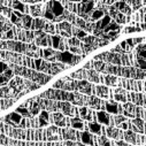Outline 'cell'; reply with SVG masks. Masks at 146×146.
Returning a JSON list of instances; mask_svg holds the SVG:
<instances>
[{
  "instance_id": "57",
  "label": "cell",
  "mask_w": 146,
  "mask_h": 146,
  "mask_svg": "<svg viewBox=\"0 0 146 146\" xmlns=\"http://www.w3.org/2000/svg\"><path fill=\"white\" fill-rule=\"evenodd\" d=\"M0 132H1V133L5 132V125L1 123V121H0Z\"/></svg>"
},
{
  "instance_id": "42",
  "label": "cell",
  "mask_w": 146,
  "mask_h": 146,
  "mask_svg": "<svg viewBox=\"0 0 146 146\" xmlns=\"http://www.w3.org/2000/svg\"><path fill=\"white\" fill-rule=\"evenodd\" d=\"M112 99L117 102H125L127 100V91L125 89L121 86H115L114 90H112Z\"/></svg>"
},
{
  "instance_id": "27",
  "label": "cell",
  "mask_w": 146,
  "mask_h": 146,
  "mask_svg": "<svg viewBox=\"0 0 146 146\" xmlns=\"http://www.w3.org/2000/svg\"><path fill=\"white\" fill-rule=\"evenodd\" d=\"M96 121L105 127H113L114 125V116L106 111H97L96 112Z\"/></svg>"
},
{
  "instance_id": "14",
  "label": "cell",
  "mask_w": 146,
  "mask_h": 146,
  "mask_svg": "<svg viewBox=\"0 0 146 146\" xmlns=\"http://www.w3.org/2000/svg\"><path fill=\"white\" fill-rule=\"evenodd\" d=\"M109 42L106 40V39H101L99 37H96V36H90V35H86L85 37L81 40V50L83 52V55H88L89 53L96 51L97 48L99 47H102V46H106L108 45Z\"/></svg>"
},
{
  "instance_id": "40",
  "label": "cell",
  "mask_w": 146,
  "mask_h": 146,
  "mask_svg": "<svg viewBox=\"0 0 146 146\" xmlns=\"http://www.w3.org/2000/svg\"><path fill=\"white\" fill-rule=\"evenodd\" d=\"M145 120L139 119V117H133L130 120V127L129 129L137 132V133H144L145 131Z\"/></svg>"
},
{
  "instance_id": "32",
  "label": "cell",
  "mask_w": 146,
  "mask_h": 146,
  "mask_svg": "<svg viewBox=\"0 0 146 146\" xmlns=\"http://www.w3.org/2000/svg\"><path fill=\"white\" fill-rule=\"evenodd\" d=\"M93 96H97L101 99H112V89H108L106 85H94Z\"/></svg>"
},
{
  "instance_id": "54",
  "label": "cell",
  "mask_w": 146,
  "mask_h": 146,
  "mask_svg": "<svg viewBox=\"0 0 146 146\" xmlns=\"http://www.w3.org/2000/svg\"><path fill=\"white\" fill-rule=\"evenodd\" d=\"M20 1H22V3H24V4H30V5H33V4H38V3H40L42 0H20Z\"/></svg>"
},
{
  "instance_id": "24",
  "label": "cell",
  "mask_w": 146,
  "mask_h": 146,
  "mask_svg": "<svg viewBox=\"0 0 146 146\" xmlns=\"http://www.w3.org/2000/svg\"><path fill=\"white\" fill-rule=\"evenodd\" d=\"M13 75H14V72L11 69L9 64L3 60H0V86L7 85L11 78L13 77Z\"/></svg>"
},
{
  "instance_id": "46",
  "label": "cell",
  "mask_w": 146,
  "mask_h": 146,
  "mask_svg": "<svg viewBox=\"0 0 146 146\" xmlns=\"http://www.w3.org/2000/svg\"><path fill=\"white\" fill-rule=\"evenodd\" d=\"M125 4H128L130 6V8L133 11H138L139 8L145 6V0H122Z\"/></svg>"
},
{
  "instance_id": "39",
  "label": "cell",
  "mask_w": 146,
  "mask_h": 146,
  "mask_svg": "<svg viewBox=\"0 0 146 146\" xmlns=\"http://www.w3.org/2000/svg\"><path fill=\"white\" fill-rule=\"evenodd\" d=\"M86 130L90 131L93 135H97V136L105 135V125L100 124L97 121H88V123H86Z\"/></svg>"
},
{
  "instance_id": "23",
  "label": "cell",
  "mask_w": 146,
  "mask_h": 146,
  "mask_svg": "<svg viewBox=\"0 0 146 146\" xmlns=\"http://www.w3.org/2000/svg\"><path fill=\"white\" fill-rule=\"evenodd\" d=\"M58 111L67 116H78V108L69 101L56 100Z\"/></svg>"
},
{
  "instance_id": "22",
  "label": "cell",
  "mask_w": 146,
  "mask_h": 146,
  "mask_svg": "<svg viewBox=\"0 0 146 146\" xmlns=\"http://www.w3.org/2000/svg\"><path fill=\"white\" fill-rule=\"evenodd\" d=\"M50 122H51L50 113L45 111V109H42L37 117L33 116L30 119V127L31 128H43V127H47Z\"/></svg>"
},
{
  "instance_id": "3",
  "label": "cell",
  "mask_w": 146,
  "mask_h": 146,
  "mask_svg": "<svg viewBox=\"0 0 146 146\" xmlns=\"http://www.w3.org/2000/svg\"><path fill=\"white\" fill-rule=\"evenodd\" d=\"M71 11L85 22H96L107 14L106 5L100 0H81L77 5L72 6Z\"/></svg>"
},
{
  "instance_id": "38",
  "label": "cell",
  "mask_w": 146,
  "mask_h": 146,
  "mask_svg": "<svg viewBox=\"0 0 146 146\" xmlns=\"http://www.w3.org/2000/svg\"><path fill=\"white\" fill-rule=\"evenodd\" d=\"M50 121L52 123H54L56 127H67V117L64 114H62L61 112H52V114H50Z\"/></svg>"
},
{
  "instance_id": "50",
  "label": "cell",
  "mask_w": 146,
  "mask_h": 146,
  "mask_svg": "<svg viewBox=\"0 0 146 146\" xmlns=\"http://www.w3.org/2000/svg\"><path fill=\"white\" fill-rule=\"evenodd\" d=\"M96 140H97V145H102V146H109L113 144V141L109 140L108 137H106L105 135L96 136Z\"/></svg>"
},
{
  "instance_id": "19",
  "label": "cell",
  "mask_w": 146,
  "mask_h": 146,
  "mask_svg": "<svg viewBox=\"0 0 146 146\" xmlns=\"http://www.w3.org/2000/svg\"><path fill=\"white\" fill-rule=\"evenodd\" d=\"M144 37H140V38H129V39H125L123 40L121 44H119L117 46H115L114 48H112L113 52H119V53H131L133 51V48L140 44V43H144Z\"/></svg>"
},
{
  "instance_id": "8",
  "label": "cell",
  "mask_w": 146,
  "mask_h": 146,
  "mask_svg": "<svg viewBox=\"0 0 146 146\" xmlns=\"http://www.w3.org/2000/svg\"><path fill=\"white\" fill-rule=\"evenodd\" d=\"M106 11L107 14L120 25L129 23L131 21V15L133 13L130 6L122 0H117L112 5H106Z\"/></svg>"
},
{
  "instance_id": "33",
  "label": "cell",
  "mask_w": 146,
  "mask_h": 146,
  "mask_svg": "<svg viewBox=\"0 0 146 146\" xmlns=\"http://www.w3.org/2000/svg\"><path fill=\"white\" fill-rule=\"evenodd\" d=\"M22 106H24V107H27L29 109V112H30V114L32 116H37L39 114V112L42 111V107H40V105H39V102H38V100H37L36 97L30 99V100H28V101H25L24 104H22Z\"/></svg>"
},
{
  "instance_id": "26",
  "label": "cell",
  "mask_w": 146,
  "mask_h": 146,
  "mask_svg": "<svg viewBox=\"0 0 146 146\" xmlns=\"http://www.w3.org/2000/svg\"><path fill=\"white\" fill-rule=\"evenodd\" d=\"M123 139L130 144H137V145L145 144V136L141 133V136L139 137V133H137L130 129H127L123 131Z\"/></svg>"
},
{
  "instance_id": "17",
  "label": "cell",
  "mask_w": 146,
  "mask_h": 146,
  "mask_svg": "<svg viewBox=\"0 0 146 146\" xmlns=\"http://www.w3.org/2000/svg\"><path fill=\"white\" fill-rule=\"evenodd\" d=\"M122 114L127 117L133 119V117H139L145 120V108L141 106H137L132 102H123L122 105Z\"/></svg>"
},
{
  "instance_id": "29",
  "label": "cell",
  "mask_w": 146,
  "mask_h": 146,
  "mask_svg": "<svg viewBox=\"0 0 146 146\" xmlns=\"http://www.w3.org/2000/svg\"><path fill=\"white\" fill-rule=\"evenodd\" d=\"M67 127L75 130H86V122L78 116H69L67 117Z\"/></svg>"
},
{
  "instance_id": "18",
  "label": "cell",
  "mask_w": 146,
  "mask_h": 146,
  "mask_svg": "<svg viewBox=\"0 0 146 146\" xmlns=\"http://www.w3.org/2000/svg\"><path fill=\"white\" fill-rule=\"evenodd\" d=\"M145 50L146 46L144 43L138 44L133 48L132 53V59H133V66L136 68H139L141 70H145L146 68V59H145Z\"/></svg>"
},
{
  "instance_id": "11",
  "label": "cell",
  "mask_w": 146,
  "mask_h": 146,
  "mask_svg": "<svg viewBox=\"0 0 146 146\" xmlns=\"http://www.w3.org/2000/svg\"><path fill=\"white\" fill-rule=\"evenodd\" d=\"M8 88L12 90L14 98H21L23 97L25 93L33 91V90H37L40 88V85L38 83H35L28 78H23L21 76H15L12 77L11 81L8 82Z\"/></svg>"
},
{
  "instance_id": "55",
  "label": "cell",
  "mask_w": 146,
  "mask_h": 146,
  "mask_svg": "<svg viewBox=\"0 0 146 146\" xmlns=\"http://www.w3.org/2000/svg\"><path fill=\"white\" fill-rule=\"evenodd\" d=\"M0 5H3V6H5V5H7V6H12V0H0Z\"/></svg>"
},
{
  "instance_id": "16",
  "label": "cell",
  "mask_w": 146,
  "mask_h": 146,
  "mask_svg": "<svg viewBox=\"0 0 146 146\" xmlns=\"http://www.w3.org/2000/svg\"><path fill=\"white\" fill-rule=\"evenodd\" d=\"M1 121L5 122L6 124L11 125V127H14V128H20V129L30 128V119L22 116L17 112H14V113L6 115Z\"/></svg>"
},
{
  "instance_id": "48",
  "label": "cell",
  "mask_w": 146,
  "mask_h": 146,
  "mask_svg": "<svg viewBox=\"0 0 146 146\" xmlns=\"http://www.w3.org/2000/svg\"><path fill=\"white\" fill-rule=\"evenodd\" d=\"M70 78H74V80H86V69L85 68H82L75 72H71Z\"/></svg>"
},
{
  "instance_id": "51",
  "label": "cell",
  "mask_w": 146,
  "mask_h": 146,
  "mask_svg": "<svg viewBox=\"0 0 146 146\" xmlns=\"http://www.w3.org/2000/svg\"><path fill=\"white\" fill-rule=\"evenodd\" d=\"M140 31H143V30H141L139 23H132L131 25L124 28L123 33H132V32H140Z\"/></svg>"
},
{
  "instance_id": "25",
  "label": "cell",
  "mask_w": 146,
  "mask_h": 146,
  "mask_svg": "<svg viewBox=\"0 0 146 146\" xmlns=\"http://www.w3.org/2000/svg\"><path fill=\"white\" fill-rule=\"evenodd\" d=\"M55 33L60 35L63 38H70L72 37V24L68 21L59 22L55 27Z\"/></svg>"
},
{
  "instance_id": "41",
  "label": "cell",
  "mask_w": 146,
  "mask_h": 146,
  "mask_svg": "<svg viewBox=\"0 0 146 146\" xmlns=\"http://www.w3.org/2000/svg\"><path fill=\"white\" fill-rule=\"evenodd\" d=\"M114 125L122 130H127L130 127V120L127 116H124L123 114H115L114 115Z\"/></svg>"
},
{
  "instance_id": "56",
  "label": "cell",
  "mask_w": 146,
  "mask_h": 146,
  "mask_svg": "<svg viewBox=\"0 0 146 146\" xmlns=\"http://www.w3.org/2000/svg\"><path fill=\"white\" fill-rule=\"evenodd\" d=\"M100 1H101L104 5H112V4H114L115 1H117V0H100Z\"/></svg>"
},
{
  "instance_id": "2",
  "label": "cell",
  "mask_w": 146,
  "mask_h": 146,
  "mask_svg": "<svg viewBox=\"0 0 146 146\" xmlns=\"http://www.w3.org/2000/svg\"><path fill=\"white\" fill-rule=\"evenodd\" d=\"M91 67L104 74H112L125 78H133V80H144L145 78V70H141L139 68H136L133 66H117V64H111L106 63L99 60H92Z\"/></svg>"
},
{
  "instance_id": "6",
  "label": "cell",
  "mask_w": 146,
  "mask_h": 146,
  "mask_svg": "<svg viewBox=\"0 0 146 146\" xmlns=\"http://www.w3.org/2000/svg\"><path fill=\"white\" fill-rule=\"evenodd\" d=\"M93 84L86 80H74L68 77H63L53 84V89H60L66 91H74L78 93H83L86 96L93 94Z\"/></svg>"
},
{
  "instance_id": "1",
  "label": "cell",
  "mask_w": 146,
  "mask_h": 146,
  "mask_svg": "<svg viewBox=\"0 0 146 146\" xmlns=\"http://www.w3.org/2000/svg\"><path fill=\"white\" fill-rule=\"evenodd\" d=\"M74 24L84 30L85 32H90L96 37L101 39H106L108 42L115 40L121 33V25L116 23L108 14L104 15L100 20L96 22H85L81 17H76Z\"/></svg>"
},
{
  "instance_id": "49",
  "label": "cell",
  "mask_w": 146,
  "mask_h": 146,
  "mask_svg": "<svg viewBox=\"0 0 146 146\" xmlns=\"http://www.w3.org/2000/svg\"><path fill=\"white\" fill-rule=\"evenodd\" d=\"M86 35H88V32H85V31H84V30H82L81 28L72 25V37H76L77 39L82 40Z\"/></svg>"
},
{
  "instance_id": "9",
  "label": "cell",
  "mask_w": 146,
  "mask_h": 146,
  "mask_svg": "<svg viewBox=\"0 0 146 146\" xmlns=\"http://www.w3.org/2000/svg\"><path fill=\"white\" fill-rule=\"evenodd\" d=\"M27 66L37 69L38 71L46 72V74H50V75H56L59 72H61L62 70L70 68L69 66H67L64 63L50 62L44 59H31V58H27Z\"/></svg>"
},
{
  "instance_id": "44",
  "label": "cell",
  "mask_w": 146,
  "mask_h": 146,
  "mask_svg": "<svg viewBox=\"0 0 146 146\" xmlns=\"http://www.w3.org/2000/svg\"><path fill=\"white\" fill-rule=\"evenodd\" d=\"M86 81L90 83H102V75L94 69H86Z\"/></svg>"
},
{
  "instance_id": "53",
  "label": "cell",
  "mask_w": 146,
  "mask_h": 146,
  "mask_svg": "<svg viewBox=\"0 0 146 146\" xmlns=\"http://www.w3.org/2000/svg\"><path fill=\"white\" fill-rule=\"evenodd\" d=\"M0 143H1V144H8V143L14 144V143H16V141L9 139L8 137H6V136H4V135H0Z\"/></svg>"
},
{
  "instance_id": "13",
  "label": "cell",
  "mask_w": 146,
  "mask_h": 146,
  "mask_svg": "<svg viewBox=\"0 0 146 146\" xmlns=\"http://www.w3.org/2000/svg\"><path fill=\"white\" fill-rule=\"evenodd\" d=\"M11 69L13 70L14 74H16L17 76H22L24 78H28L35 83H38L39 85H43V84H46L51 78L52 76H47L45 74H42V72H38V71H35L32 69H29L27 67H20L19 64H14V63H11L9 64Z\"/></svg>"
},
{
  "instance_id": "52",
  "label": "cell",
  "mask_w": 146,
  "mask_h": 146,
  "mask_svg": "<svg viewBox=\"0 0 146 146\" xmlns=\"http://www.w3.org/2000/svg\"><path fill=\"white\" fill-rule=\"evenodd\" d=\"M15 112H17V113H20L22 116H24V117H27V119H31V117H33L31 114H30V112H29V109L27 108V107H24V106H20V107H17L16 108V111Z\"/></svg>"
},
{
  "instance_id": "36",
  "label": "cell",
  "mask_w": 146,
  "mask_h": 146,
  "mask_svg": "<svg viewBox=\"0 0 146 146\" xmlns=\"http://www.w3.org/2000/svg\"><path fill=\"white\" fill-rule=\"evenodd\" d=\"M67 44H68V51L77 54V55H83V52L81 50V40L77 39L76 37H70L67 39Z\"/></svg>"
},
{
  "instance_id": "34",
  "label": "cell",
  "mask_w": 146,
  "mask_h": 146,
  "mask_svg": "<svg viewBox=\"0 0 146 146\" xmlns=\"http://www.w3.org/2000/svg\"><path fill=\"white\" fill-rule=\"evenodd\" d=\"M86 106L96 109V111H104V100L101 98H98L97 96H88L86 97Z\"/></svg>"
},
{
  "instance_id": "37",
  "label": "cell",
  "mask_w": 146,
  "mask_h": 146,
  "mask_svg": "<svg viewBox=\"0 0 146 146\" xmlns=\"http://www.w3.org/2000/svg\"><path fill=\"white\" fill-rule=\"evenodd\" d=\"M105 136L108 138H112L115 140L123 139V130L120 128H114L113 127H105Z\"/></svg>"
},
{
  "instance_id": "5",
  "label": "cell",
  "mask_w": 146,
  "mask_h": 146,
  "mask_svg": "<svg viewBox=\"0 0 146 146\" xmlns=\"http://www.w3.org/2000/svg\"><path fill=\"white\" fill-rule=\"evenodd\" d=\"M40 58L50 62H60L71 67V66L78 64L83 60L84 55H77L69 51H58V50L47 47V48L40 50Z\"/></svg>"
},
{
  "instance_id": "43",
  "label": "cell",
  "mask_w": 146,
  "mask_h": 146,
  "mask_svg": "<svg viewBox=\"0 0 146 146\" xmlns=\"http://www.w3.org/2000/svg\"><path fill=\"white\" fill-rule=\"evenodd\" d=\"M59 135L61 136V138L63 139H70V140H75L77 139L76 136V130L72 128H67V127H62V129H59Z\"/></svg>"
},
{
  "instance_id": "45",
  "label": "cell",
  "mask_w": 146,
  "mask_h": 146,
  "mask_svg": "<svg viewBox=\"0 0 146 146\" xmlns=\"http://www.w3.org/2000/svg\"><path fill=\"white\" fill-rule=\"evenodd\" d=\"M102 83L108 86H119V77L112 74H105L102 75Z\"/></svg>"
},
{
  "instance_id": "47",
  "label": "cell",
  "mask_w": 146,
  "mask_h": 146,
  "mask_svg": "<svg viewBox=\"0 0 146 146\" xmlns=\"http://www.w3.org/2000/svg\"><path fill=\"white\" fill-rule=\"evenodd\" d=\"M131 19H133L136 21V23H139V22L144 23V21H145V6L139 8L135 15H131Z\"/></svg>"
},
{
  "instance_id": "4",
  "label": "cell",
  "mask_w": 146,
  "mask_h": 146,
  "mask_svg": "<svg viewBox=\"0 0 146 146\" xmlns=\"http://www.w3.org/2000/svg\"><path fill=\"white\" fill-rule=\"evenodd\" d=\"M42 17L55 23H59L62 21H68L74 23L76 19V16L74 14H71L58 0H48L47 3L43 4Z\"/></svg>"
},
{
  "instance_id": "15",
  "label": "cell",
  "mask_w": 146,
  "mask_h": 146,
  "mask_svg": "<svg viewBox=\"0 0 146 146\" xmlns=\"http://www.w3.org/2000/svg\"><path fill=\"white\" fill-rule=\"evenodd\" d=\"M0 39L3 40L15 39V27L3 14H0Z\"/></svg>"
},
{
  "instance_id": "35",
  "label": "cell",
  "mask_w": 146,
  "mask_h": 146,
  "mask_svg": "<svg viewBox=\"0 0 146 146\" xmlns=\"http://www.w3.org/2000/svg\"><path fill=\"white\" fill-rule=\"evenodd\" d=\"M78 116L84 121H96V112L88 106H81L78 108Z\"/></svg>"
},
{
  "instance_id": "10",
  "label": "cell",
  "mask_w": 146,
  "mask_h": 146,
  "mask_svg": "<svg viewBox=\"0 0 146 146\" xmlns=\"http://www.w3.org/2000/svg\"><path fill=\"white\" fill-rule=\"evenodd\" d=\"M0 48L4 50H9L14 51L17 53H23L29 56H35L38 58L40 56V50L37 47V45L29 44V43H22V42H16V40H3L0 39Z\"/></svg>"
},
{
  "instance_id": "58",
  "label": "cell",
  "mask_w": 146,
  "mask_h": 146,
  "mask_svg": "<svg viewBox=\"0 0 146 146\" xmlns=\"http://www.w3.org/2000/svg\"><path fill=\"white\" fill-rule=\"evenodd\" d=\"M70 1H72V3H80L81 0H70Z\"/></svg>"
},
{
  "instance_id": "7",
  "label": "cell",
  "mask_w": 146,
  "mask_h": 146,
  "mask_svg": "<svg viewBox=\"0 0 146 146\" xmlns=\"http://www.w3.org/2000/svg\"><path fill=\"white\" fill-rule=\"evenodd\" d=\"M39 97L53 99V100H61V101H69L72 105L78 106H86V94L78 93V92H70L60 89H50L42 93Z\"/></svg>"
},
{
  "instance_id": "20",
  "label": "cell",
  "mask_w": 146,
  "mask_h": 146,
  "mask_svg": "<svg viewBox=\"0 0 146 146\" xmlns=\"http://www.w3.org/2000/svg\"><path fill=\"white\" fill-rule=\"evenodd\" d=\"M119 86L125 89V90H130V91H135V92H140L145 90L144 86V82H139V80H133V78H125V77H119Z\"/></svg>"
},
{
  "instance_id": "28",
  "label": "cell",
  "mask_w": 146,
  "mask_h": 146,
  "mask_svg": "<svg viewBox=\"0 0 146 146\" xmlns=\"http://www.w3.org/2000/svg\"><path fill=\"white\" fill-rule=\"evenodd\" d=\"M104 108H105L104 111H106L109 114H113V115L122 114V105L120 102L113 100V99H109V100L105 99L104 100Z\"/></svg>"
},
{
  "instance_id": "21",
  "label": "cell",
  "mask_w": 146,
  "mask_h": 146,
  "mask_svg": "<svg viewBox=\"0 0 146 146\" xmlns=\"http://www.w3.org/2000/svg\"><path fill=\"white\" fill-rule=\"evenodd\" d=\"M33 43L42 47H52V35L44 31H33Z\"/></svg>"
},
{
  "instance_id": "31",
  "label": "cell",
  "mask_w": 146,
  "mask_h": 146,
  "mask_svg": "<svg viewBox=\"0 0 146 146\" xmlns=\"http://www.w3.org/2000/svg\"><path fill=\"white\" fill-rule=\"evenodd\" d=\"M76 136H77V139L82 140L84 144H89V145H97V140H96V136L97 135H93L91 133L90 131L88 130H80V131H76Z\"/></svg>"
},
{
  "instance_id": "30",
  "label": "cell",
  "mask_w": 146,
  "mask_h": 146,
  "mask_svg": "<svg viewBox=\"0 0 146 146\" xmlns=\"http://www.w3.org/2000/svg\"><path fill=\"white\" fill-rule=\"evenodd\" d=\"M127 100L137 105L145 107V93L144 92H127Z\"/></svg>"
},
{
  "instance_id": "12",
  "label": "cell",
  "mask_w": 146,
  "mask_h": 146,
  "mask_svg": "<svg viewBox=\"0 0 146 146\" xmlns=\"http://www.w3.org/2000/svg\"><path fill=\"white\" fill-rule=\"evenodd\" d=\"M94 60H99L106 63L117 66H133L132 52L131 53H119V52H104L94 56ZM135 67V66H133Z\"/></svg>"
}]
</instances>
